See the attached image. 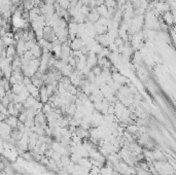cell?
<instances>
[{
    "mask_svg": "<svg viewBox=\"0 0 176 175\" xmlns=\"http://www.w3.org/2000/svg\"><path fill=\"white\" fill-rule=\"evenodd\" d=\"M164 20L166 21L168 24H171L172 21H173V18H172L171 13H170V12H166V13H165V15H164Z\"/></svg>",
    "mask_w": 176,
    "mask_h": 175,
    "instance_id": "obj_4",
    "label": "cell"
},
{
    "mask_svg": "<svg viewBox=\"0 0 176 175\" xmlns=\"http://www.w3.org/2000/svg\"><path fill=\"white\" fill-rule=\"evenodd\" d=\"M97 12H98V13L100 15V17L101 18H106L107 15H108V9L105 4L97 6Z\"/></svg>",
    "mask_w": 176,
    "mask_h": 175,
    "instance_id": "obj_2",
    "label": "cell"
},
{
    "mask_svg": "<svg viewBox=\"0 0 176 175\" xmlns=\"http://www.w3.org/2000/svg\"><path fill=\"white\" fill-rule=\"evenodd\" d=\"M86 47V44L83 42V39L80 37H76L75 39L71 40V44H70V47L73 52H80L83 47Z\"/></svg>",
    "mask_w": 176,
    "mask_h": 175,
    "instance_id": "obj_1",
    "label": "cell"
},
{
    "mask_svg": "<svg viewBox=\"0 0 176 175\" xmlns=\"http://www.w3.org/2000/svg\"><path fill=\"white\" fill-rule=\"evenodd\" d=\"M104 4L108 9H116V6L118 5L116 0H104Z\"/></svg>",
    "mask_w": 176,
    "mask_h": 175,
    "instance_id": "obj_3",
    "label": "cell"
}]
</instances>
